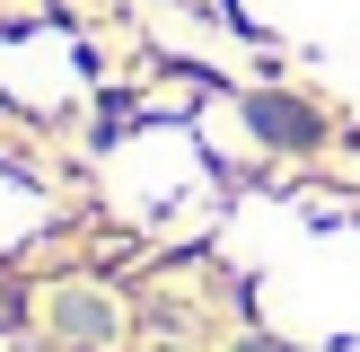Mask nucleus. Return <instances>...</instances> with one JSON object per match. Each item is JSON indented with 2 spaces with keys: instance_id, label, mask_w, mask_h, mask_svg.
I'll return each instance as SVG.
<instances>
[{
  "instance_id": "obj_1",
  "label": "nucleus",
  "mask_w": 360,
  "mask_h": 352,
  "mask_svg": "<svg viewBox=\"0 0 360 352\" xmlns=\"http://www.w3.org/2000/svg\"><path fill=\"white\" fill-rule=\"evenodd\" d=\"M246 123H255L264 141H281V150H308L326 123H316V106H299V97H255L246 106Z\"/></svg>"
}]
</instances>
